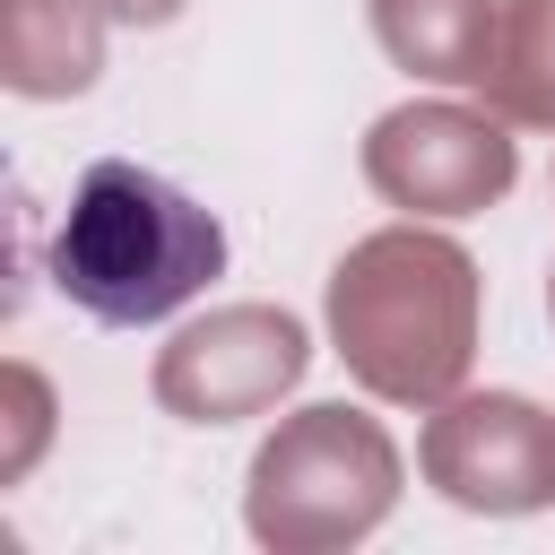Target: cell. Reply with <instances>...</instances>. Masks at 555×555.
Returning <instances> with one entry per match:
<instances>
[{
  "label": "cell",
  "instance_id": "cell-1",
  "mask_svg": "<svg viewBox=\"0 0 555 555\" xmlns=\"http://www.w3.org/2000/svg\"><path fill=\"white\" fill-rule=\"evenodd\" d=\"M208 278H225L217 208H199L182 182H165L156 165H130V156H104L78 173V191L52 225V286L87 321L147 330V321L182 312L191 295H208Z\"/></svg>",
  "mask_w": 555,
  "mask_h": 555
}]
</instances>
